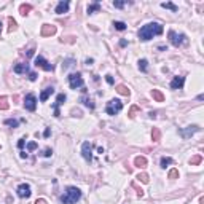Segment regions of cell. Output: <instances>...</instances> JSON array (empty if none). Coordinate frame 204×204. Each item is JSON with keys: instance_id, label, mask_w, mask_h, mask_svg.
Instances as JSON below:
<instances>
[{"instance_id": "obj_1", "label": "cell", "mask_w": 204, "mask_h": 204, "mask_svg": "<svg viewBox=\"0 0 204 204\" xmlns=\"http://www.w3.org/2000/svg\"><path fill=\"white\" fill-rule=\"evenodd\" d=\"M163 30L164 29L159 22H148V24L140 27L137 35H139V38L142 42H148V40H152L153 37H156V35H161Z\"/></svg>"}, {"instance_id": "obj_2", "label": "cell", "mask_w": 204, "mask_h": 204, "mask_svg": "<svg viewBox=\"0 0 204 204\" xmlns=\"http://www.w3.org/2000/svg\"><path fill=\"white\" fill-rule=\"evenodd\" d=\"M81 199V190L77 187H67L64 195H61V203L62 204H75Z\"/></svg>"}, {"instance_id": "obj_3", "label": "cell", "mask_w": 204, "mask_h": 204, "mask_svg": "<svg viewBox=\"0 0 204 204\" xmlns=\"http://www.w3.org/2000/svg\"><path fill=\"white\" fill-rule=\"evenodd\" d=\"M123 110V102L120 99H110L107 102V107H105V112L107 115H118V113Z\"/></svg>"}, {"instance_id": "obj_4", "label": "cell", "mask_w": 204, "mask_h": 204, "mask_svg": "<svg viewBox=\"0 0 204 204\" xmlns=\"http://www.w3.org/2000/svg\"><path fill=\"white\" fill-rule=\"evenodd\" d=\"M67 80H69V86H70V89H80V88H83V86H85L83 77H81V73H80V72H77V73H70V75L67 77Z\"/></svg>"}, {"instance_id": "obj_5", "label": "cell", "mask_w": 204, "mask_h": 204, "mask_svg": "<svg viewBox=\"0 0 204 204\" xmlns=\"http://www.w3.org/2000/svg\"><path fill=\"white\" fill-rule=\"evenodd\" d=\"M169 42L175 46V48H179V46H182V45L187 43V35L185 34H177V32H174V30H169Z\"/></svg>"}, {"instance_id": "obj_6", "label": "cell", "mask_w": 204, "mask_h": 204, "mask_svg": "<svg viewBox=\"0 0 204 204\" xmlns=\"http://www.w3.org/2000/svg\"><path fill=\"white\" fill-rule=\"evenodd\" d=\"M24 108L29 112H35V108H37V97H35V94H27L26 99H24Z\"/></svg>"}, {"instance_id": "obj_7", "label": "cell", "mask_w": 204, "mask_h": 204, "mask_svg": "<svg viewBox=\"0 0 204 204\" xmlns=\"http://www.w3.org/2000/svg\"><path fill=\"white\" fill-rule=\"evenodd\" d=\"M34 62H35V65H37V67H42L43 70H46V72H53V70H54V65L50 64V62L46 61L43 56H37Z\"/></svg>"}, {"instance_id": "obj_8", "label": "cell", "mask_w": 204, "mask_h": 204, "mask_svg": "<svg viewBox=\"0 0 204 204\" xmlns=\"http://www.w3.org/2000/svg\"><path fill=\"white\" fill-rule=\"evenodd\" d=\"M81 155H83V158L88 163H91L93 161V144L85 142L83 145H81Z\"/></svg>"}, {"instance_id": "obj_9", "label": "cell", "mask_w": 204, "mask_h": 204, "mask_svg": "<svg viewBox=\"0 0 204 204\" xmlns=\"http://www.w3.org/2000/svg\"><path fill=\"white\" fill-rule=\"evenodd\" d=\"M16 193L19 198H30V195H32V190H30V185L29 183H21L18 188H16Z\"/></svg>"}, {"instance_id": "obj_10", "label": "cell", "mask_w": 204, "mask_h": 204, "mask_svg": "<svg viewBox=\"0 0 204 204\" xmlns=\"http://www.w3.org/2000/svg\"><path fill=\"white\" fill-rule=\"evenodd\" d=\"M199 131V126H196V124H193V126H187L185 129H180L179 134L183 137V139H188V137H191L195 134V132Z\"/></svg>"}, {"instance_id": "obj_11", "label": "cell", "mask_w": 204, "mask_h": 204, "mask_svg": "<svg viewBox=\"0 0 204 204\" xmlns=\"http://www.w3.org/2000/svg\"><path fill=\"white\" fill-rule=\"evenodd\" d=\"M56 34V26L53 24H43L42 26V30H40V35L42 37H51V35Z\"/></svg>"}, {"instance_id": "obj_12", "label": "cell", "mask_w": 204, "mask_h": 204, "mask_svg": "<svg viewBox=\"0 0 204 204\" xmlns=\"http://www.w3.org/2000/svg\"><path fill=\"white\" fill-rule=\"evenodd\" d=\"M65 94H57L56 97V102H54V116H61V112H59V105H62L65 102Z\"/></svg>"}, {"instance_id": "obj_13", "label": "cell", "mask_w": 204, "mask_h": 204, "mask_svg": "<svg viewBox=\"0 0 204 204\" xmlns=\"http://www.w3.org/2000/svg\"><path fill=\"white\" fill-rule=\"evenodd\" d=\"M185 85V77H174V80L171 81V89H182Z\"/></svg>"}, {"instance_id": "obj_14", "label": "cell", "mask_w": 204, "mask_h": 204, "mask_svg": "<svg viewBox=\"0 0 204 204\" xmlns=\"http://www.w3.org/2000/svg\"><path fill=\"white\" fill-rule=\"evenodd\" d=\"M69 6H70V2H69V0H61V2L57 3V6H56V13H57V14L67 13V11H69Z\"/></svg>"}, {"instance_id": "obj_15", "label": "cell", "mask_w": 204, "mask_h": 204, "mask_svg": "<svg viewBox=\"0 0 204 204\" xmlns=\"http://www.w3.org/2000/svg\"><path fill=\"white\" fill-rule=\"evenodd\" d=\"M13 72L14 73H26V72H29V64H27V62H19V64H16L13 67Z\"/></svg>"}, {"instance_id": "obj_16", "label": "cell", "mask_w": 204, "mask_h": 204, "mask_svg": "<svg viewBox=\"0 0 204 204\" xmlns=\"http://www.w3.org/2000/svg\"><path fill=\"white\" fill-rule=\"evenodd\" d=\"M53 93H54V88H53V86H48V88H45V89L42 91V94H40V102H46V101H48V97H50Z\"/></svg>"}, {"instance_id": "obj_17", "label": "cell", "mask_w": 204, "mask_h": 204, "mask_svg": "<svg viewBox=\"0 0 204 204\" xmlns=\"http://www.w3.org/2000/svg\"><path fill=\"white\" fill-rule=\"evenodd\" d=\"M134 166L139 167V169H145V167H147V158H145V156H136Z\"/></svg>"}, {"instance_id": "obj_18", "label": "cell", "mask_w": 204, "mask_h": 204, "mask_svg": "<svg viewBox=\"0 0 204 204\" xmlns=\"http://www.w3.org/2000/svg\"><path fill=\"white\" fill-rule=\"evenodd\" d=\"M80 102L85 105V107H88L89 110H94V102H93V99H91V97L81 96V97H80Z\"/></svg>"}, {"instance_id": "obj_19", "label": "cell", "mask_w": 204, "mask_h": 204, "mask_svg": "<svg viewBox=\"0 0 204 204\" xmlns=\"http://www.w3.org/2000/svg\"><path fill=\"white\" fill-rule=\"evenodd\" d=\"M116 93L118 94H121V96H129V94H131V91H129V88L126 85H116Z\"/></svg>"}, {"instance_id": "obj_20", "label": "cell", "mask_w": 204, "mask_h": 204, "mask_svg": "<svg viewBox=\"0 0 204 204\" xmlns=\"http://www.w3.org/2000/svg\"><path fill=\"white\" fill-rule=\"evenodd\" d=\"M152 97L156 102H164V94L159 91V89H153V91H152Z\"/></svg>"}, {"instance_id": "obj_21", "label": "cell", "mask_w": 204, "mask_h": 204, "mask_svg": "<svg viewBox=\"0 0 204 204\" xmlns=\"http://www.w3.org/2000/svg\"><path fill=\"white\" fill-rule=\"evenodd\" d=\"M30 10H32V5H29V3H22V5L19 6V13H21L22 16H27V14L30 13Z\"/></svg>"}, {"instance_id": "obj_22", "label": "cell", "mask_w": 204, "mask_h": 204, "mask_svg": "<svg viewBox=\"0 0 204 204\" xmlns=\"http://www.w3.org/2000/svg\"><path fill=\"white\" fill-rule=\"evenodd\" d=\"M97 11H101V3L99 2L88 5V14H94V13H97Z\"/></svg>"}, {"instance_id": "obj_23", "label": "cell", "mask_w": 204, "mask_h": 204, "mask_svg": "<svg viewBox=\"0 0 204 204\" xmlns=\"http://www.w3.org/2000/svg\"><path fill=\"white\" fill-rule=\"evenodd\" d=\"M152 140H153V142H159V140H161V131H159L158 128H153V131H152Z\"/></svg>"}, {"instance_id": "obj_24", "label": "cell", "mask_w": 204, "mask_h": 204, "mask_svg": "<svg viewBox=\"0 0 204 204\" xmlns=\"http://www.w3.org/2000/svg\"><path fill=\"white\" fill-rule=\"evenodd\" d=\"M8 107H10L8 97H6V96H0V110H6Z\"/></svg>"}, {"instance_id": "obj_25", "label": "cell", "mask_w": 204, "mask_h": 204, "mask_svg": "<svg viewBox=\"0 0 204 204\" xmlns=\"http://www.w3.org/2000/svg\"><path fill=\"white\" fill-rule=\"evenodd\" d=\"M128 3H131V2H128V0H115V2H113V6H115V8H124Z\"/></svg>"}, {"instance_id": "obj_26", "label": "cell", "mask_w": 204, "mask_h": 204, "mask_svg": "<svg viewBox=\"0 0 204 204\" xmlns=\"http://www.w3.org/2000/svg\"><path fill=\"white\" fill-rule=\"evenodd\" d=\"M113 27L116 30H126V22L123 21H113Z\"/></svg>"}, {"instance_id": "obj_27", "label": "cell", "mask_w": 204, "mask_h": 204, "mask_svg": "<svg viewBox=\"0 0 204 204\" xmlns=\"http://www.w3.org/2000/svg\"><path fill=\"white\" fill-rule=\"evenodd\" d=\"M3 123L6 124V126H10V128H18L19 126V121L18 120H13V118H8V120H5Z\"/></svg>"}, {"instance_id": "obj_28", "label": "cell", "mask_w": 204, "mask_h": 204, "mask_svg": "<svg viewBox=\"0 0 204 204\" xmlns=\"http://www.w3.org/2000/svg\"><path fill=\"white\" fill-rule=\"evenodd\" d=\"M139 69H140V72H147L148 70V61L147 59H140L139 61Z\"/></svg>"}, {"instance_id": "obj_29", "label": "cell", "mask_w": 204, "mask_h": 204, "mask_svg": "<svg viewBox=\"0 0 204 204\" xmlns=\"http://www.w3.org/2000/svg\"><path fill=\"white\" fill-rule=\"evenodd\" d=\"M161 6H163V8H167V10H172V11H174V13L179 10L177 6H175L174 3H171V2H163V3H161Z\"/></svg>"}, {"instance_id": "obj_30", "label": "cell", "mask_w": 204, "mask_h": 204, "mask_svg": "<svg viewBox=\"0 0 204 204\" xmlns=\"http://www.w3.org/2000/svg\"><path fill=\"white\" fill-rule=\"evenodd\" d=\"M201 161H203V156L201 155H195V156H191L190 164H191V166H196V164H199Z\"/></svg>"}, {"instance_id": "obj_31", "label": "cell", "mask_w": 204, "mask_h": 204, "mask_svg": "<svg viewBox=\"0 0 204 204\" xmlns=\"http://www.w3.org/2000/svg\"><path fill=\"white\" fill-rule=\"evenodd\" d=\"M172 163H174V161H172V158H167V156H163L161 161H159L161 167H166V166H169V164H172Z\"/></svg>"}, {"instance_id": "obj_32", "label": "cell", "mask_w": 204, "mask_h": 204, "mask_svg": "<svg viewBox=\"0 0 204 204\" xmlns=\"http://www.w3.org/2000/svg\"><path fill=\"white\" fill-rule=\"evenodd\" d=\"M8 24H10V27H8V32H13V30H16V27H18V24H16V21H14L13 18H8Z\"/></svg>"}, {"instance_id": "obj_33", "label": "cell", "mask_w": 204, "mask_h": 204, "mask_svg": "<svg viewBox=\"0 0 204 204\" xmlns=\"http://www.w3.org/2000/svg\"><path fill=\"white\" fill-rule=\"evenodd\" d=\"M139 110H140V108L137 107V105H132V107L129 108V112H128V116H129V118H134V116H136V113L139 112Z\"/></svg>"}, {"instance_id": "obj_34", "label": "cell", "mask_w": 204, "mask_h": 204, "mask_svg": "<svg viewBox=\"0 0 204 204\" xmlns=\"http://www.w3.org/2000/svg\"><path fill=\"white\" fill-rule=\"evenodd\" d=\"M137 180H140L142 183H148V180H150V177H148V174H145V172H142V174L137 175Z\"/></svg>"}, {"instance_id": "obj_35", "label": "cell", "mask_w": 204, "mask_h": 204, "mask_svg": "<svg viewBox=\"0 0 204 204\" xmlns=\"http://www.w3.org/2000/svg\"><path fill=\"white\" fill-rule=\"evenodd\" d=\"M167 177L172 179V180L179 179V171H177V169H171V171H169V174H167Z\"/></svg>"}, {"instance_id": "obj_36", "label": "cell", "mask_w": 204, "mask_h": 204, "mask_svg": "<svg viewBox=\"0 0 204 204\" xmlns=\"http://www.w3.org/2000/svg\"><path fill=\"white\" fill-rule=\"evenodd\" d=\"M37 147H38L37 142H29V144H27V150H29V152H34Z\"/></svg>"}, {"instance_id": "obj_37", "label": "cell", "mask_w": 204, "mask_h": 204, "mask_svg": "<svg viewBox=\"0 0 204 204\" xmlns=\"http://www.w3.org/2000/svg\"><path fill=\"white\" fill-rule=\"evenodd\" d=\"M132 187H134L136 190H137V196H140V198H142V196H144V190H142V188H139V187L136 185V183H132Z\"/></svg>"}, {"instance_id": "obj_38", "label": "cell", "mask_w": 204, "mask_h": 204, "mask_svg": "<svg viewBox=\"0 0 204 204\" xmlns=\"http://www.w3.org/2000/svg\"><path fill=\"white\" fill-rule=\"evenodd\" d=\"M29 80L35 81V80H37V73H35V72H29Z\"/></svg>"}, {"instance_id": "obj_39", "label": "cell", "mask_w": 204, "mask_h": 204, "mask_svg": "<svg viewBox=\"0 0 204 204\" xmlns=\"http://www.w3.org/2000/svg\"><path fill=\"white\" fill-rule=\"evenodd\" d=\"M53 155V150L51 148H45V152H43V156H51Z\"/></svg>"}, {"instance_id": "obj_40", "label": "cell", "mask_w": 204, "mask_h": 204, "mask_svg": "<svg viewBox=\"0 0 204 204\" xmlns=\"http://www.w3.org/2000/svg\"><path fill=\"white\" fill-rule=\"evenodd\" d=\"M24 144H26V137H22V139H19L18 147H19V148H22V147H24Z\"/></svg>"}, {"instance_id": "obj_41", "label": "cell", "mask_w": 204, "mask_h": 204, "mask_svg": "<svg viewBox=\"0 0 204 204\" xmlns=\"http://www.w3.org/2000/svg\"><path fill=\"white\" fill-rule=\"evenodd\" d=\"M105 80H107L108 85H113V77L112 75H105Z\"/></svg>"}, {"instance_id": "obj_42", "label": "cell", "mask_w": 204, "mask_h": 204, "mask_svg": "<svg viewBox=\"0 0 204 204\" xmlns=\"http://www.w3.org/2000/svg\"><path fill=\"white\" fill-rule=\"evenodd\" d=\"M34 53H35V50L32 48V50H29V51L26 53V56H27V57H32V56H34Z\"/></svg>"}, {"instance_id": "obj_43", "label": "cell", "mask_w": 204, "mask_h": 204, "mask_svg": "<svg viewBox=\"0 0 204 204\" xmlns=\"http://www.w3.org/2000/svg\"><path fill=\"white\" fill-rule=\"evenodd\" d=\"M50 134H51V129H50V128H46V129H45V132H43V136H45V137H50Z\"/></svg>"}, {"instance_id": "obj_44", "label": "cell", "mask_w": 204, "mask_h": 204, "mask_svg": "<svg viewBox=\"0 0 204 204\" xmlns=\"http://www.w3.org/2000/svg\"><path fill=\"white\" fill-rule=\"evenodd\" d=\"M34 204H48V203H46L45 199H42V198H40V199H37V201H35Z\"/></svg>"}, {"instance_id": "obj_45", "label": "cell", "mask_w": 204, "mask_h": 204, "mask_svg": "<svg viewBox=\"0 0 204 204\" xmlns=\"http://www.w3.org/2000/svg\"><path fill=\"white\" fill-rule=\"evenodd\" d=\"M19 156H21L22 159H26V158H27V153H26V152H21V153H19Z\"/></svg>"}, {"instance_id": "obj_46", "label": "cell", "mask_w": 204, "mask_h": 204, "mask_svg": "<svg viewBox=\"0 0 204 204\" xmlns=\"http://www.w3.org/2000/svg\"><path fill=\"white\" fill-rule=\"evenodd\" d=\"M148 116H150V118H156V113L155 112H150V113H148Z\"/></svg>"}, {"instance_id": "obj_47", "label": "cell", "mask_w": 204, "mask_h": 204, "mask_svg": "<svg viewBox=\"0 0 204 204\" xmlns=\"http://www.w3.org/2000/svg\"><path fill=\"white\" fill-rule=\"evenodd\" d=\"M0 32H2V22H0Z\"/></svg>"}, {"instance_id": "obj_48", "label": "cell", "mask_w": 204, "mask_h": 204, "mask_svg": "<svg viewBox=\"0 0 204 204\" xmlns=\"http://www.w3.org/2000/svg\"><path fill=\"white\" fill-rule=\"evenodd\" d=\"M0 150H2V145H0Z\"/></svg>"}]
</instances>
